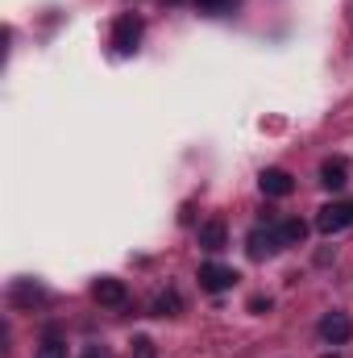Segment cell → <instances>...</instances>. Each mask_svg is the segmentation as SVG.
<instances>
[{"mask_svg":"<svg viewBox=\"0 0 353 358\" xmlns=\"http://www.w3.org/2000/svg\"><path fill=\"white\" fill-rule=\"evenodd\" d=\"M258 187H262V196L283 200V196L295 192V179H291V171H283V167H266L262 176H258Z\"/></svg>","mask_w":353,"mask_h":358,"instance_id":"cell-7","label":"cell"},{"mask_svg":"<svg viewBox=\"0 0 353 358\" xmlns=\"http://www.w3.org/2000/svg\"><path fill=\"white\" fill-rule=\"evenodd\" d=\"M320 338H324L329 346H345L353 338L350 313H324V317H320Z\"/></svg>","mask_w":353,"mask_h":358,"instance_id":"cell-5","label":"cell"},{"mask_svg":"<svg viewBox=\"0 0 353 358\" xmlns=\"http://www.w3.org/2000/svg\"><path fill=\"white\" fill-rule=\"evenodd\" d=\"M91 296H96V304H104V308H125L129 304V287L121 283V279H96L91 283Z\"/></svg>","mask_w":353,"mask_h":358,"instance_id":"cell-6","label":"cell"},{"mask_svg":"<svg viewBox=\"0 0 353 358\" xmlns=\"http://www.w3.org/2000/svg\"><path fill=\"white\" fill-rule=\"evenodd\" d=\"M320 183H324L329 192H341V187L350 183V163H345V159H324V163H320Z\"/></svg>","mask_w":353,"mask_h":358,"instance_id":"cell-9","label":"cell"},{"mask_svg":"<svg viewBox=\"0 0 353 358\" xmlns=\"http://www.w3.org/2000/svg\"><path fill=\"white\" fill-rule=\"evenodd\" d=\"M195 4H200L204 13H225V8H229L233 0H195Z\"/></svg>","mask_w":353,"mask_h":358,"instance_id":"cell-14","label":"cell"},{"mask_svg":"<svg viewBox=\"0 0 353 358\" xmlns=\"http://www.w3.org/2000/svg\"><path fill=\"white\" fill-rule=\"evenodd\" d=\"M179 313H183V300H179L175 287L158 292V300H154V317H179Z\"/></svg>","mask_w":353,"mask_h":358,"instance_id":"cell-11","label":"cell"},{"mask_svg":"<svg viewBox=\"0 0 353 358\" xmlns=\"http://www.w3.org/2000/svg\"><path fill=\"white\" fill-rule=\"evenodd\" d=\"M274 229H278V242H283V246H303V238H308V225H303L299 217H287V221H278Z\"/></svg>","mask_w":353,"mask_h":358,"instance_id":"cell-10","label":"cell"},{"mask_svg":"<svg viewBox=\"0 0 353 358\" xmlns=\"http://www.w3.org/2000/svg\"><path fill=\"white\" fill-rule=\"evenodd\" d=\"M33 358H67V342L50 334V338H46L42 346H38V355H33Z\"/></svg>","mask_w":353,"mask_h":358,"instance_id":"cell-12","label":"cell"},{"mask_svg":"<svg viewBox=\"0 0 353 358\" xmlns=\"http://www.w3.org/2000/svg\"><path fill=\"white\" fill-rule=\"evenodd\" d=\"M195 238H200V250H208V255H220V250L229 246V229H225V221H204Z\"/></svg>","mask_w":353,"mask_h":358,"instance_id":"cell-8","label":"cell"},{"mask_svg":"<svg viewBox=\"0 0 353 358\" xmlns=\"http://www.w3.org/2000/svg\"><path fill=\"white\" fill-rule=\"evenodd\" d=\"M195 279H200V287H204V292H212V296H216V292H229L241 275H237L233 267H225V263H204Z\"/></svg>","mask_w":353,"mask_h":358,"instance_id":"cell-4","label":"cell"},{"mask_svg":"<svg viewBox=\"0 0 353 358\" xmlns=\"http://www.w3.org/2000/svg\"><path fill=\"white\" fill-rule=\"evenodd\" d=\"M283 250V242H278V229H270V225H258V229H250V238H246V255L254 259V263H266V259H274Z\"/></svg>","mask_w":353,"mask_h":358,"instance_id":"cell-3","label":"cell"},{"mask_svg":"<svg viewBox=\"0 0 353 358\" xmlns=\"http://www.w3.org/2000/svg\"><path fill=\"white\" fill-rule=\"evenodd\" d=\"M84 358H108V355H104L100 346H91V350H88V355H84Z\"/></svg>","mask_w":353,"mask_h":358,"instance_id":"cell-16","label":"cell"},{"mask_svg":"<svg viewBox=\"0 0 353 358\" xmlns=\"http://www.w3.org/2000/svg\"><path fill=\"white\" fill-rule=\"evenodd\" d=\"M142 34H146V21H142L137 13L117 17V25H112V46H117V55H133V50L142 46Z\"/></svg>","mask_w":353,"mask_h":358,"instance_id":"cell-1","label":"cell"},{"mask_svg":"<svg viewBox=\"0 0 353 358\" xmlns=\"http://www.w3.org/2000/svg\"><path fill=\"white\" fill-rule=\"evenodd\" d=\"M167 4H183V0H167Z\"/></svg>","mask_w":353,"mask_h":358,"instance_id":"cell-17","label":"cell"},{"mask_svg":"<svg viewBox=\"0 0 353 358\" xmlns=\"http://www.w3.org/2000/svg\"><path fill=\"white\" fill-rule=\"evenodd\" d=\"M270 308H274L270 296H254V300H250V313H270Z\"/></svg>","mask_w":353,"mask_h":358,"instance_id":"cell-15","label":"cell"},{"mask_svg":"<svg viewBox=\"0 0 353 358\" xmlns=\"http://www.w3.org/2000/svg\"><path fill=\"white\" fill-rule=\"evenodd\" d=\"M353 225V200H329L320 213H316V229L320 234H341V229H350Z\"/></svg>","mask_w":353,"mask_h":358,"instance_id":"cell-2","label":"cell"},{"mask_svg":"<svg viewBox=\"0 0 353 358\" xmlns=\"http://www.w3.org/2000/svg\"><path fill=\"white\" fill-rule=\"evenodd\" d=\"M133 358H154V342L150 338H133Z\"/></svg>","mask_w":353,"mask_h":358,"instance_id":"cell-13","label":"cell"}]
</instances>
